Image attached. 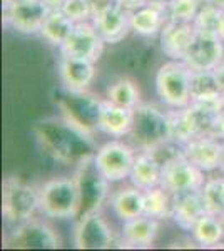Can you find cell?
<instances>
[{"label":"cell","mask_w":224,"mask_h":251,"mask_svg":"<svg viewBox=\"0 0 224 251\" xmlns=\"http://www.w3.org/2000/svg\"><path fill=\"white\" fill-rule=\"evenodd\" d=\"M132 144L139 151H159L171 143V129L168 111H161L152 104H139L134 109L131 129Z\"/></svg>","instance_id":"obj_1"},{"label":"cell","mask_w":224,"mask_h":251,"mask_svg":"<svg viewBox=\"0 0 224 251\" xmlns=\"http://www.w3.org/2000/svg\"><path fill=\"white\" fill-rule=\"evenodd\" d=\"M157 97L169 109H181L191 104V82L193 71L184 60L171 59L159 67L156 80Z\"/></svg>","instance_id":"obj_2"},{"label":"cell","mask_w":224,"mask_h":251,"mask_svg":"<svg viewBox=\"0 0 224 251\" xmlns=\"http://www.w3.org/2000/svg\"><path fill=\"white\" fill-rule=\"evenodd\" d=\"M40 211L47 218L67 220L79 216L80 193L75 177H55L39 189Z\"/></svg>","instance_id":"obj_3"},{"label":"cell","mask_w":224,"mask_h":251,"mask_svg":"<svg viewBox=\"0 0 224 251\" xmlns=\"http://www.w3.org/2000/svg\"><path fill=\"white\" fill-rule=\"evenodd\" d=\"M37 209H40L39 191L17 177H9L3 181L2 214L7 221L14 225L25 223L32 220Z\"/></svg>","instance_id":"obj_4"},{"label":"cell","mask_w":224,"mask_h":251,"mask_svg":"<svg viewBox=\"0 0 224 251\" xmlns=\"http://www.w3.org/2000/svg\"><path fill=\"white\" fill-rule=\"evenodd\" d=\"M136 151L132 146L112 139L100 146L94 154V163L109 183H119L131 176Z\"/></svg>","instance_id":"obj_5"},{"label":"cell","mask_w":224,"mask_h":251,"mask_svg":"<svg viewBox=\"0 0 224 251\" xmlns=\"http://www.w3.org/2000/svg\"><path fill=\"white\" fill-rule=\"evenodd\" d=\"M204 183V171H201L196 164L191 163L182 154V151L179 154H174L173 157H168V159L162 161L161 186H164L174 196L189 191H201Z\"/></svg>","instance_id":"obj_6"},{"label":"cell","mask_w":224,"mask_h":251,"mask_svg":"<svg viewBox=\"0 0 224 251\" xmlns=\"http://www.w3.org/2000/svg\"><path fill=\"white\" fill-rule=\"evenodd\" d=\"M52 7L44 0H5V22L20 34H40Z\"/></svg>","instance_id":"obj_7"},{"label":"cell","mask_w":224,"mask_h":251,"mask_svg":"<svg viewBox=\"0 0 224 251\" xmlns=\"http://www.w3.org/2000/svg\"><path fill=\"white\" fill-rule=\"evenodd\" d=\"M75 181L79 186L80 193V213L79 214H89L96 213L102 204L105 194H107V184L109 181L100 174L94 163V156H87L82 159L79 166V171L75 174Z\"/></svg>","instance_id":"obj_8"},{"label":"cell","mask_w":224,"mask_h":251,"mask_svg":"<svg viewBox=\"0 0 224 251\" xmlns=\"http://www.w3.org/2000/svg\"><path fill=\"white\" fill-rule=\"evenodd\" d=\"M92 24L105 44H119L132 30L131 12L125 10L114 0L97 5Z\"/></svg>","instance_id":"obj_9"},{"label":"cell","mask_w":224,"mask_h":251,"mask_svg":"<svg viewBox=\"0 0 224 251\" xmlns=\"http://www.w3.org/2000/svg\"><path fill=\"white\" fill-rule=\"evenodd\" d=\"M104 39L94 27L92 22L75 24L72 34L62 46L59 47L60 54L69 57L84 59L89 62H97L104 52Z\"/></svg>","instance_id":"obj_10"},{"label":"cell","mask_w":224,"mask_h":251,"mask_svg":"<svg viewBox=\"0 0 224 251\" xmlns=\"http://www.w3.org/2000/svg\"><path fill=\"white\" fill-rule=\"evenodd\" d=\"M224 59V40L219 35L196 30L193 42L184 55V62L193 72L214 71Z\"/></svg>","instance_id":"obj_11"},{"label":"cell","mask_w":224,"mask_h":251,"mask_svg":"<svg viewBox=\"0 0 224 251\" xmlns=\"http://www.w3.org/2000/svg\"><path fill=\"white\" fill-rule=\"evenodd\" d=\"M224 143L209 134H201L182 144V154L201 171L213 173L221 169Z\"/></svg>","instance_id":"obj_12"},{"label":"cell","mask_w":224,"mask_h":251,"mask_svg":"<svg viewBox=\"0 0 224 251\" xmlns=\"http://www.w3.org/2000/svg\"><path fill=\"white\" fill-rule=\"evenodd\" d=\"M7 243L15 248H30V250H44V248H59L60 240L57 233L50 226L39 221L28 220L20 223L12 231Z\"/></svg>","instance_id":"obj_13"},{"label":"cell","mask_w":224,"mask_h":251,"mask_svg":"<svg viewBox=\"0 0 224 251\" xmlns=\"http://www.w3.org/2000/svg\"><path fill=\"white\" fill-rule=\"evenodd\" d=\"M168 19V0H149L146 5L131 12V29L137 35H159Z\"/></svg>","instance_id":"obj_14"},{"label":"cell","mask_w":224,"mask_h":251,"mask_svg":"<svg viewBox=\"0 0 224 251\" xmlns=\"http://www.w3.org/2000/svg\"><path fill=\"white\" fill-rule=\"evenodd\" d=\"M77 248L97 250L109 248L112 245V231L99 213H89L80 216L79 226L75 229Z\"/></svg>","instance_id":"obj_15"},{"label":"cell","mask_w":224,"mask_h":251,"mask_svg":"<svg viewBox=\"0 0 224 251\" xmlns=\"http://www.w3.org/2000/svg\"><path fill=\"white\" fill-rule=\"evenodd\" d=\"M59 77L67 92H85L96 79V62L60 54Z\"/></svg>","instance_id":"obj_16"},{"label":"cell","mask_w":224,"mask_h":251,"mask_svg":"<svg viewBox=\"0 0 224 251\" xmlns=\"http://www.w3.org/2000/svg\"><path fill=\"white\" fill-rule=\"evenodd\" d=\"M134 109L121 107L111 100H100L97 129L111 137H124L131 134Z\"/></svg>","instance_id":"obj_17"},{"label":"cell","mask_w":224,"mask_h":251,"mask_svg":"<svg viewBox=\"0 0 224 251\" xmlns=\"http://www.w3.org/2000/svg\"><path fill=\"white\" fill-rule=\"evenodd\" d=\"M131 183L142 191L161 186L162 183V161L154 151H139L136 154L131 176Z\"/></svg>","instance_id":"obj_18"},{"label":"cell","mask_w":224,"mask_h":251,"mask_svg":"<svg viewBox=\"0 0 224 251\" xmlns=\"http://www.w3.org/2000/svg\"><path fill=\"white\" fill-rule=\"evenodd\" d=\"M196 29L193 24H179V22H168L164 29L161 30V49L169 59L182 60L193 42Z\"/></svg>","instance_id":"obj_19"},{"label":"cell","mask_w":224,"mask_h":251,"mask_svg":"<svg viewBox=\"0 0 224 251\" xmlns=\"http://www.w3.org/2000/svg\"><path fill=\"white\" fill-rule=\"evenodd\" d=\"M206 206L202 201L201 191H189L174 196L173 203V220L179 228L191 231L193 226L199 221L202 214H206Z\"/></svg>","instance_id":"obj_20"},{"label":"cell","mask_w":224,"mask_h":251,"mask_svg":"<svg viewBox=\"0 0 224 251\" xmlns=\"http://www.w3.org/2000/svg\"><path fill=\"white\" fill-rule=\"evenodd\" d=\"M122 240L125 245L136 248H148L159 234V220L142 214L139 218L122 223Z\"/></svg>","instance_id":"obj_21"},{"label":"cell","mask_w":224,"mask_h":251,"mask_svg":"<svg viewBox=\"0 0 224 251\" xmlns=\"http://www.w3.org/2000/svg\"><path fill=\"white\" fill-rule=\"evenodd\" d=\"M111 206L114 214L122 223L139 218L144 214V191L136 188L134 184L129 186V188L119 189L112 196Z\"/></svg>","instance_id":"obj_22"},{"label":"cell","mask_w":224,"mask_h":251,"mask_svg":"<svg viewBox=\"0 0 224 251\" xmlns=\"http://www.w3.org/2000/svg\"><path fill=\"white\" fill-rule=\"evenodd\" d=\"M75 27V22H72L60 9H52L49 17L44 22L40 35L47 40L49 44L55 47H60L69 39Z\"/></svg>","instance_id":"obj_23"},{"label":"cell","mask_w":224,"mask_h":251,"mask_svg":"<svg viewBox=\"0 0 224 251\" xmlns=\"http://www.w3.org/2000/svg\"><path fill=\"white\" fill-rule=\"evenodd\" d=\"M174 194L169 193L164 186L144 191V214L154 220H168L173 216Z\"/></svg>","instance_id":"obj_24"},{"label":"cell","mask_w":224,"mask_h":251,"mask_svg":"<svg viewBox=\"0 0 224 251\" xmlns=\"http://www.w3.org/2000/svg\"><path fill=\"white\" fill-rule=\"evenodd\" d=\"M191 233H193L194 241L199 246H204V248L216 246L224 240V229L221 220H219V216L211 213L202 214L199 218V221L193 226Z\"/></svg>","instance_id":"obj_25"},{"label":"cell","mask_w":224,"mask_h":251,"mask_svg":"<svg viewBox=\"0 0 224 251\" xmlns=\"http://www.w3.org/2000/svg\"><path fill=\"white\" fill-rule=\"evenodd\" d=\"M107 100L121 107L136 109L141 104L139 89L131 79H117L107 87Z\"/></svg>","instance_id":"obj_26"},{"label":"cell","mask_w":224,"mask_h":251,"mask_svg":"<svg viewBox=\"0 0 224 251\" xmlns=\"http://www.w3.org/2000/svg\"><path fill=\"white\" fill-rule=\"evenodd\" d=\"M201 196L207 213L216 216L224 213V176L207 179L201 188Z\"/></svg>","instance_id":"obj_27"},{"label":"cell","mask_w":224,"mask_h":251,"mask_svg":"<svg viewBox=\"0 0 224 251\" xmlns=\"http://www.w3.org/2000/svg\"><path fill=\"white\" fill-rule=\"evenodd\" d=\"M204 3V0H168L169 22L193 24Z\"/></svg>","instance_id":"obj_28"},{"label":"cell","mask_w":224,"mask_h":251,"mask_svg":"<svg viewBox=\"0 0 224 251\" xmlns=\"http://www.w3.org/2000/svg\"><path fill=\"white\" fill-rule=\"evenodd\" d=\"M221 15L223 10H219L218 7H214L213 3L206 2L204 5L201 7L199 14L194 19L193 25L198 32H202V34H213V35H219V27H221Z\"/></svg>","instance_id":"obj_29"},{"label":"cell","mask_w":224,"mask_h":251,"mask_svg":"<svg viewBox=\"0 0 224 251\" xmlns=\"http://www.w3.org/2000/svg\"><path fill=\"white\" fill-rule=\"evenodd\" d=\"M97 0H66L60 7V10L67 15L72 22L84 24L92 22L97 10Z\"/></svg>","instance_id":"obj_30"},{"label":"cell","mask_w":224,"mask_h":251,"mask_svg":"<svg viewBox=\"0 0 224 251\" xmlns=\"http://www.w3.org/2000/svg\"><path fill=\"white\" fill-rule=\"evenodd\" d=\"M207 134L216 137V139H219V141H224V111L213 117Z\"/></svg>","instance_id":"obj_31"},{"label":"cell","mask_w":224,"mask_h":251,"mask_svg":"<svg viewBox=\"0 0 224 251\" xmlns=\"http://www.w3.org/2000/svg\"><path fill=\"white\" fill-rule=\"evenodd\" d=\"M114 2L119 3L121 7H124L125 10L132 12V10L139 9V7H142V5H146L149 0H114Z\"/></svg>","instance_id":"obj_32"},{"label":"cell","mask_w":224,"mask_h":251,"mask_svg":"<svg viewBox=\"0 0 224 251\" xmlns=\"http://www.w3.org/2000/svg\"><path fill=\"white\" fill-rule=\"evenodd\" d=\"M214 77L216 80H218V86L219 89H221V92L224 94V59L221 60V62L218 64V67L214 69Z\"/></svg>","instance_id":"obj_33"},{"label":"cell","mask_w":224,"mask_h":251,"mask_svg":"<svg viewBox=\"0 0 224 251\" xmlns=\"http://www.w3.org/2000/svg\"><path fill=\"white\" fill-rule=\"evenodd\" d=\"M44 2L49 3L52 9H60V7H62V3L66 2V0H44Z\"/></svg>","instance_id":"obj_34"},{"label":"cell","mask_w":224,"mask_h":251,"mask_svg":"<svg viewBox=\"0 0 224 251\" xmlns=\"http://www.w3.org/2000/svg\"><path fill=\"white\" fill-rule=\"evenodd\" d=\"M209 3H213L214 7H218L219 10H224V0H207Z\"/></svg>","instance_id":"obj_35"},{"label":"cell","mask_w":224,"mask_h":251,"mask_svg":"<svg viewBox=\"0 0 224 251\" xmlns=\"http://www.w3.org/2000/svg\"><path fill=\"white\" fill-rule=\"evenodd\" d=\"M219 37L224 40V10H223V15H221V27H219Z\"/></svg>","instance_id":"obj_36"},{"label":"cell","mask_w":224,"mask_h":251,"mask_svg":"<svg viewBox=\"0 0 224 251\" xmlns=\"http://www.w3.org/2000/svg\"><path fill=\"white\" fill-rule=\"evenodd\" d=\"M219 220H221V225H223V229H224V213L219 214Z\"/></svg>","instance_id":"obj_37"},{"label":"cell","mask_w":224,"mask_h":251,"mask_svg":"<svg viewBox=\"0 0 224 251\" xmlns=\"http://www.w3.org/2000/svg\"><path fill=\"white\" fill-rule=\"evenodd\" d=\"M223 143H224V141H223ZM221 169L224 171V152H223V164H221Z\"/></svg>","instance_id":"obj_38"},{"label":"cell","mask_w":224,"mask_h":251,"mask_svg":"<svg viewBox=\"0 0 224 251\" xmlns=\"http://www.w3.org/2000/svg\"><path fill=\"white\" fill-rule=\"evenodd\" d=\"M204 2H207V0H204Z\"/></svg>","instance_id":"obj_39"}]
</instances>
